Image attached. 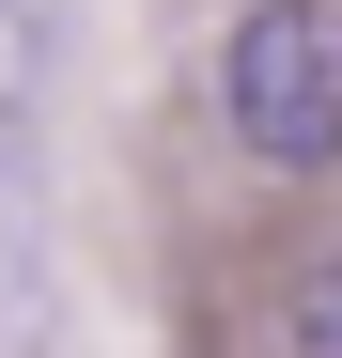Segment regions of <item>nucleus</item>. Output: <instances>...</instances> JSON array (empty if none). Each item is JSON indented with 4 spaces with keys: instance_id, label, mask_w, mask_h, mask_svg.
Returning a JSON list of instances; mask_svg holds the SVG:
<instances>
[{
    "instance_id": "1",
    "label": "nucleus",
    "mask_w": 342,
    "mask_h": 358,
    "mask_svg": "<svg viewBox=\"0 0 342 358\" xmlns=\"http://www.w3.org/2000/svg\"><path fill=\"white\" fill-rule=\"evenodd\" d=\"M218 125L265 171H342V0H249L218 47Z\"/></svg>"
},
{
    "instance_id": "2",
    "label": "nucleus",
    "mask_w": 342,
    "mask_h": 358,
    "mask_svg": "<svg viewBox=\"0 0 342 358\" xmlns=\"http://www.w3.org/2000/svg\"><path fill=\"white\" fill-rule=\"evenodd\" d=\"M296 358H342V250L296 265Z\"/></svg>"
}]
</instances>
